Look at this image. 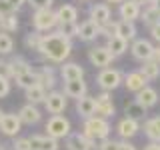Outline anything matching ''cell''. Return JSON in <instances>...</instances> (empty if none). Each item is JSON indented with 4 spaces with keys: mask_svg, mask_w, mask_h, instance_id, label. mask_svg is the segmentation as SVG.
I'll use <instances>...</instances> for the list:
<instances>
[{
    "mask_svg": "<svg viewBox=\"0 0 160 150\" xmlns=\"http://www.w3.org/2000/svg\"><path fill=\"white\" fill-rule=\"evenodd\" d=\"M118 150H136V146L130 144L128 140H122V142H118Z\"/></svg>",
    "mask_w": 160,
    "mask_h": 150,
    "instance_id": "46",
    "label": "cell"
},
{
    "mask_svg": "<svg viewBox=\"0 0 160 150\" xmlns=\"http://www.w3.org/2000/svg\"><path fill=\"white\" fill-rule=\"evenodd\" d=\"M82 134L86 138H90L92 142L96 140H106L108 134H110V124L108 120L104 118H98V116H92V118H86L84 120V126H82Z\"/></svg>",
    "mask_w": 160,
    "mask_h": 150,
    "instance_id": "2",
    "label": "cell"
},
{
    "mask_svg": "<svg viewBox=\"0 0 160 150\" xmlns=\"http://www.w3.org/2000/svg\"><path fill=\"white\" fill-rule=\"evenodd\" d=\"M46 136L60 140V138H68L70 136V120L56 114V116H50L46 122Z\"/></svg>",
    "mask_w": 160,
    "mask_h": 150,
    "instance_id": "5",
    "label": "cell"
},
{
    "mask_svg": "<svg viewBox=\"0 0 160 150\" xmlns=\"http://www.w3.org/2000/svg\"><path fill=\"white\" fill-rule=\"evenodd\" d=\"M38 52L48 62L62 64L70 56V52H72V40L66 38L64 34H60L58 30H52L48 34H42V42H40Z\"/></svg>",
    "mask_w": 160,
    "mask_h": 150,
    "instance_id": "1",
    "label": "cell"
},
{
    "mask_svg": "<svg viewBox=\"0 0 160 150\" xmlns=\"http://www.w3.org/2000/svg\"><path fill=\"white\" fill-rule=\"evenodd\" d=\"M0 76L10 78V64H8V60H2V58H0Z\"/></svg>",
    "mask_w": 160,
    "mask_h": 150,
    "instance_id": "44",
    "label": "cell"
},
{
    "mask_svg": "<svg viewBox=\"0 0 160 150\" xmlns=\"http://www.w3.org/2000/svg\"><path fill=\"white\" fill-rule=\"evenodd\" d=\"M146 80H156L160 76V64H156L154 60H148V62H142V66L138 70Z\"/></svg>",
    "mask_w": 160,
    "mask_h": 150,
    "instance_id": "32",
    "label": "cell"
},
{
    "mask_svg": "<svg viewBox=\"0 0 160 150\" xmlns=\"http://www.w3.org/2000/svg\"><path fill=\"white\" fill-rule=\"evenodd\" d=\"M80 2H90V0H80Z\"/></svg>",
    "mask_w": 160,
    "mask_h": 150,
    "instance_id": "55",
    "label": "cell"
},
{
    "mask_svg": "<svg viewBox=\"0 0 160 150\" xmlns=\"http://www.w3.org/2000/svg\"><path fill=\"white\" fill-rule=\"evenodd\" d=\"M130 52H132V56L140 60V62H148V60H152V52H154V46L150 44V40L146 38H138L132 42V48H130Z\"/></svg>",
    "mask_w": 160,
    "mask_h": 150,
    "instance_id": "9",
    "label": "cell"
},
{
    "mask_svg": "<svg viewBox=\"0 0 160 150\" xmlns=\"http://www.w3.org/2000/svg\"><path fill=\"white\" fill-rule=\"evenodd\" d=\"M140 12H142V8L136 2H132V0H124L118 8V14L124 22H134L136 18H140Z\"/></svg>",
    "mask_w": 160,
    "mask_h": 150,
    "instance_id": "13",
    "label": "cell"
},
{
    "mask_svg": "<svg viewBox=\"0 0 160 150\" xmlns=\"http://www.w3.org/2000/svg\"><path fill=\"white\" fill-rule=\"evenodd\" d=\"M14 50V40L10 34L0 32V54H10Z\"/></svg>",
    "mask_w": 160,
    "mask_h": 150,
    "instance_id": "35",
    "label": "cell"
},
{
    "mask_svg": "<svg viewBox=\"0 0 160 150\" xmlns=\"http://www.w3.org/2000/svg\"><path fill=\"white\" fill-rule=\"evenodd\" d=\"M8 64H10V78H16V76H22V74H26L30 72V66L32 64L28 62L26 58H22V56H14V58H10L8 60Z\"/></svg>",
    "mask_w": 160,
    "mask_h": 150,
    "instance_id": "22",
    "label": "cell"
},
{
    "mask_svg": "<svg viewBox=\"0 0 160 150\" xmlns=\"http://www.w3.org/2000/svg\"><path fill=\"white\" fill-rule=\"evenodd\" d=\"M140 20H142L144 24H148V26H154V24L160 22V10L150 4V6H146L140 12Z\"/></svg>",
    "mask_w": 160,
    "mask_h": 150,
    "instance_id": "31",
    "label": "cell"
},
{
    "mask_svg": "<svg viewBox=\"0 0 160 150\" xmlns=\"http://www.w3.org/2000/svg\"><path fill=\"white\" fill-rule=\"evenodd\" d=\"M96 82H98V86L102 88V92H112V90H116L120 84L124 82V74L116 68H104V70L98 72Z\"/></svg>",
    "mask_w": 160,
    "mask_h": 150,
    "instance_id": "3",
    "label": "cell"
},
{
    "mask_svg": "<svg viewBox=\"0 0 160 150\" xmlns=\"http://www.w3.org/2000/svg\"><path fill=\"white\" fill-rule=\"evenodd\" d=\"M98 150H118V142H116V140L106 138V140H102V142H100Z\"/></svg>",
    "mask_w": 160,
    "mask_h": 150,
    "instance_id": "43",
    "label": "cell"
},
{
    "mask_svg": "<svg viewBox=\"0 0 160 150\" xmlns=\"http://www.w3.org/2000/svg\"><path fill=\"white\" fill-rule=\"evenodd\" d=\"M152 60L156 64H160V46H154V52H152Z\"/></svg>",
    "mask_w": 160,
    "mask_h": 150,
    "instance_id": "48",
    "label": "cell"
},
{
    "mask_svg": "<svg viewBox=\"0 0 160 150\" xmlns=\"http://www.w3.org/2000/svg\"><path fill=\"white\" fill-rule=\"evenodd\" d=\"M18 118L22 124H28V126H32V124H38L40 118H42V114H40V110L34 106V104H24L22 108H20L18 112Z\"/></svg>",
    "mask_w": 160,
    "mask_h": 150,
    "instance_id": "17",
    "label": "cell"
},
{
    "mask_svg": "<svg viewBox=\"0 0 160 150\" xmlns=\"http://www.w3.org/2000/svg\"><path fill=\"white\" fill-rule=\"evenodd\" d=\"M0 150H6V148H0Z\"/></svg>",
    "mask_w": 160,
    "mask_h": 150,
    "instance_id": "56",
    "label": "cell"
},
{
    "mask_svg": "<svg viewBox=\"0 0 160 150\" xmlns=\"http://www.w3.org/2000/svg\"><path fill=\"white\" fill-rule=\"evenodd\" d=\"M14 80H16V84L20 88H24V90H28V88H32L34 84H38V78H36V72H34V70L22 74V76H16Z\"/></svg>",
    "mask_w": 160,
    "mask_h": 150,
    "instance_id": "33",
    "label": "cell"
},
{
    "mask_svg": "<svg viewBox=\"0 0 160 150\" xmlns=\"http://www.w3.org/2000/svg\"><path fill=\"white\" fill-rule=\"evenodd\" d=\"M20 130H22V122H20L18 114H4L2 120H0V132L16 138V134Z\"/></svg>",
    "mask_w": 160,
    "mask_h": 150,
    "instance_id": "12",
    "label": "cell"
},
{
    "mask_svg": "<svg viewBox=\"0 0 160 150\" xmlns=\"http://www.w3.org/2000/svg\"><path fill=\"white\" fill-rule=\"evenodd\" d=\"M152 6H156L160 10V0H152Z\"/></svg>",
    "mask_w": 160,
    "mask_h": 150,
    "instance_id": "52",
    "label": "cell"
},
{
    "mask_svg": "<svg viewBox=\"0 0 160 150\" xmlns=\"http://www.w3.org/2000/svg\"><path fill=\"white\" fill-rule=\"evenodd\" d=\"M144 134L148 136L150 142L160 144V116H154L144 122Z\"/></svg>",
    "mask_w": 160,
    "mask_h": 150,
    "instance_id": "26",
    "label": "cell"
},
{
    "mask_svg": "<svg viewBox=\"0 0 160 150\" xmlns=\"http://www.w3.org/2000/svg\"><path fill=\"white\" fill-rule=\"evenodd\" d=\"M76 112H78V116H82L84 120L92 118L94 112H96V98L86 94V96H82L80 100H76Z\"/></svg>",
    "mask_w": 160,
    "mask_h": 150,
    "instance_id": "14",
    "label": "cell"
},
{
    "mask_svg": "<svg viewBox=\"0 0 160 150\" xmlns=\"http://www.w3.org/2000/svg\"><path fill=\"white\" fill-rule=\"evenodd\" d=\"M136 102L140 104V106H144V108H152V106H156V102H158V92L154 88H150V86H146L144 90H140V92L136 94Z\"/></svg>",
    "mask_w": 160,
    "mask_h": 150,
    "instance_id": "23",
    "label": "cell"
},
{
    "mask_svg": "<svg viewBox=\"0 0 160 150\" xmlns=\"http://www.w3.org/2000/svg\"><path fill=\"white\" fill-rule=\"evenodd\" d=\"M96 36H100V26H96L92 20H84L78 26V38L80 40L92 42V40H96Z\"/></svg>",
    "mask_w": 160,
    "mask_h": 150,
    "instance_id": "20",
    "label": "cell"
},
{
    "mask_svg": "<svg viewBox=\"0 0 160 150\" xmlns=\"http://www.w3.org/2000/svg\"><path fill=\"white\" fill-rule=\"evenodd\" d=\"M14 12H16V10L10 6L6 0H0V16H2V18H6V16H10V14H14Z\"/></svg>",
    "mask_w": 160,
    "mask_h": 150,
    "instance_id": "41",
    "label": "cell"
},
{
    "mask_svg": "<svg viewBox=\"0 0 160 150\" xmlns=\"http://www.w3.org/2000/svg\"><path fill=\"white\" fill-rule=\"evenodd\" d=\"M124 114H126V118L130 120H142L144 116H146V108L140 106V104L136 102V100H132V102H128L126 106H124Z\"/></svg>",
    "mask_w": 160,
    "mask_h": 150,
    "instance_id": "30",
    "label": "cell"
},
{
    "mask_svg": "<svg viewBox=\"0 0 160 150\" xmlns=\"http://www.w3.org/2000/svg\"><path fill=\"white\" fill-rule=\"evenodd\" d=\"M2 116H4V112H2V110H0V120H2Z\"/></svg>",
    "mask_w": 160,
    "mask_h": 150,
    "instance_id": "54",
    "label": "cell"
},
{
    "mask_svg": "<svg viewBox=\"0 0 160 150\" xmlns=\"http://www.w3.org/2000/svg\"><path fill=\"white\" fill-rule=\"evenodd\" d=\"M66 104H68V100H66V96H64V92H58V90L48 92L46 100H44V106H46V110L52 114V116L64 112V110H66Z\"/></svg>",
    "mask_w": 160,
    "mask_h": 150,
    "instance_id": "7",
    "label": "cell"
},
{
    "mask_svg": "<svg viewBox=\"0 0 160 150\" xmlns=\"http://www.w3.org/2000/svg\"><path fill=\"white\" fill-rule=\"evenodd\" d=\"M40 42H42V34L36 32V30H34V32H28L26 38H24V44H26V48H30V50H38Z\"/></svg>",
    "mask_w": 160,
    "mask_h": 150,
    "instance_id": "34",
    "label": "cell"
},
{
    "mask_svg": "<svg viewBox=\"0 0 160 150\" xmlns=\"http://www.w3.org/2000/svg\"><path fill=\"white\" fill-rule=\"evenodd\" d=\"M10 94V78H2L0 76V98Z\"/></svg>",
    "mask_w": 160,
    "mask_h": 150,
    "instance_id": "42",
    "label": "cell"
},
{
    "mask_svg": "<svg viewBox=\"0 0 160 150\" xmlns=\"http://www.w3.org/2000/svg\"><path fill=\"white\" fill-rule=\"evenodd\" d=\"M94 148H96V142L86 138L82 132H70V136L66 138V150H94Z\"/></svg>",
    "mask_w": 160,
    "mask_h": 150,
    "instance_id": "11",
    "label": "cell"
},
{
    "mask_svg": "<svg viewBox=\"0 0 160 150\" xmlns=\"http://www.w3.org/2000/svg\"><path fill=\"white\" fill-rule=\"evenodd\" d=\"M96 98V112H94V116L98 118H110L114 116V102H112V96H110V92H102L98 94Z\"/></svg>",
    "mask_w": 160,
    "mask_h": 150,
    "instance_id": "10",
    "label": "cell"
},
{
    "mask_svg": "<svg viewBox=\"0 0 160 150\" xmlns=\"http://www.w3.org/2000/svg\"><path fill=\"white\" fill-rule=\"evenodd\" d=\"M12 150H30V140L28 138H14L12 142Z\"/></svg>",
    "mask_w": 160,
    "mask_h": 150,
    "instance_id": "40",
    "label": "cell"
},
{
    "mask_svg": "<svg viewBox=\"0 0 160 150\" xmlns=\"http://www.w3.org/2000/svg\"><path fill=\"white\" fill-rule=\"evenodd\" d=\"M86 82L84 80H68L64 82V96L66 98H76L80 100L82 96H86Z\"/></svg>",
    "mask_w": 160,
    "mask_h": 150,
    "instance_id": "15",
    "label": "cell"
},
{
    "mask_svg": "<svg viewBox=\"0 0 160 150\" xmlns=\"http://www.w3.org/2000/svg\"><path fill=\"white\" fill-rule=\"evenodd\" d=\"M2 20H4V18H2V16H0V32H2Z\"/></svg>",
    "mask_w": 160,
    "mask_h": 150,
    "instance_id": "53",
    "label": "cell"
},
{
    "mask_svg": "<svg viewBox=\"0 0 160 150\" xmlns=\"http://www.w3.org/2000/svg\"><path fill=\"white\" fill-rule=\"evenodd\" d=\"M76 18H78V10H76V6H72V4H62V6L56 10V20H58V24L76 22Z\"/></svg>",
    "mask_w": 160,
    "mask_h": 150,
    "instance_id": "24",
    "label": "cell"
},
{
    "mask_svg": "<svg viewBox=\"0 0 160 150\" xmlns=\"http://www.w3.org/2000/svg\"><path fill=\"white\" fill-rule=\"evenodd\" d=\"M48 96V90L44 88V86H40V84H34L32 88H28L26 90V100H28V104H40V102H44Z\"/></svg>",
    "mask_w": 160,
    "mask_h": 150,
    "instance_id": "27",
    "label": "cell"
},
{
    "mask_svg": "<svg viewBox=\"0 0 160 150\" xmlns=\"http://www.w3.org/2000/svg\"><path fill=\"white\" fill-rule=\"evenodd\" d=\"M116 36H120L122 40H130L136 38V26H134V22H124V20H118L116 24Z\"/></svg>",
    "mask_w": 160,
    "mask_h": 150,
    "instance_id": "28",
    "label": "cell"
},
{
    "mask_svg": "<svg viewBox=\"0 0 160 150\" xmlns=\"http://www.w3.org/2000/svg\"><path fill=\"white\" fill-rule=\"evenodd\" d=\"M6 2H8V4H10V6H12L14 10H18L20 6H22V4H26L28 0H6Z\"/></svg>",
    "mask_w": 160,
    "mask_h": 150,
    "instance_id": "47",
    "label": "cell"
},
{
    "mask_svg": "<svg viewBox=\"0 0 160 150\" xmlns=\"http://www.w3.org/2000/svg\"><path fill=\"white\" fill-rule=\"evenodd\" d=\"M52 2L54 0H28V4L34 8V12L36 10H50L52 8Z\"/></svg>",
    "mask_w": 160,
    "mask_h": 150,
    "instance_id": "38",
    "label": "cell"
},
{
    "mask_svg": "<svg viewBox=\"0 0 160 150\" xmlns=\"http://www.w3.org/2000/svg\"><path fill=\"white\" fill-rule=\"evenodd\" d=\"M144 150H160V144H156V142H150Z\"/></svg>",
    "mask_w": 160,
    "mask_h": 150,
    "instance_id": "50",
    "label": "cell"
},
{
    "mask_svg": "<svg viewBox=\"0 0 160 150\" xmlns=\"http://www.w3.org/2000/svg\"><path fill=\"white\" fill-rule=\"evenodd\" d=\"M132 2H136L140 8H142V6L146 8V6H150V4H152V0H132Z\"/></svg>",
    "mask_w": 160,
    "mask_h": 150,
    "instance_id": "49",
    "label": "cell"
},
{
    "mask_svg": "<svg viewBox=\"0 0 160 150\" xmlns=\"http://www.w3.org/2000/svg\"><path fill=\"white\" fill-rule=\"evenodd\" d=\"M106 48H108L110 52L114 54V58H116V56H122V54L128 50V42H126V40H122L120 36H116V34H114L112 38H108V42H106Z\"/></svg>",
    "mask_w": 160,
    "mask_h": 150,
    "instance_id": "29",
    "label": "cell"
},
{
    "mask_svg": "<svg viewBox=\"0 0 160 150\" xmlns=\"http://www.w3.org/2000/svg\"><path fill=\"white\" fill-rule=\"evenodd\" d=\"M116 24H118V22L110 20L108 24H104V26L100 28V34H102V36H106V38H112L114 34H116Z\"/></svg>",
    "mask_w": 160,
    "mask_h": 150,
    "instance_id": "39",
    "label": "cell"
},
{
    "mask_svg": "<svg viewBox=\"0 0 160 150\" xmlns=\"http://www.w3.org/2000/svg\"><path fill=\"white\" fill-rule=\"evenodd\" d=\"M28 140H30V150H58V140H54L50 136L34 134Z\"/></svg>",
    "mask_w": 160,
    "mask_h": 150,
    "instance_id": "18",
    "label": "cell"
},
{
    "mask_svg": "<svg viewBox=\"0 0 160 150\" xmlns=\"http://www.w3.org/2000/svg\"><path fill=\"white\" fill-rule=\"evenodd\" d=\"M150 34H152V38L160 44V22L154 24V26H150Z\"/></svg>",
    "mask_w": 160,
    "mask_h": 150,
    "instance_id": "45",
    "label": "cell"
},
{
    "mask_svg": "<svg viewBox=\"0 0 160 150\" xmlns=\"http://www.w3.org/2000/svg\"><path fill=\"white\" fill-rule=\"evenodd\" d=\"M58 32L64 34L66 38L72 40L74 36H78V24L76 22H70V24H58Z\"/></svg>",
    "mask_w": 160,
    "mask_h": 150,
    "instance_id": "37",
    "label": "cell"
},
{
    "mask_svg": "<svg viewBox=\"0 0 160 150\" xmlns=\"http://www.w3.org/2000/svg\"><path fill=\"white\" fill-rule=\"evenodd\" d=\"M122 2H124V0H106V4H108V6H110V4H118V6H120Z\"/></svg>",
    "mask_w": 160,
    "mask_h": 150,
    "instance_id": "51",
    "label": "cell"
},
{
    "mask_svg": "<svg viewBox=\"0 0 160 150\" xmlns=\"http://www.w3.org/2000/svg\"><path fill=\"white\" fill-rule=\"evenodd\" d=\"M146 82H148V80L144 78L142 74L138 72V70H134V72H128L126 76H124V86H126L130 92H136V94L140 92V90H144V88L148 86Z\"/></svg>",
    "mask_w": 160,
    "mask_h": 150,
    "instance_id": "16",
    "label": "cell"
},
{
    "mask_svg": "<svg viewBox=\"0 0 160 150\" xmlns=\"http://www.w3.org/2000/svg\"><path fill=\"white\" fill-rule=\"evenodd\" d=\"M32 26L36 32H52L54 28L58 26V20H56V12L52 8L50 10H36L32 14Z\"/></svg>",
    "mask_w": 160,
    "mask_h": 150,
    "instance_id": "4",
    "label": "cell"
},
{
    "mask_svg": "<svg viewBox=\"0 0 160 150\" xmlns=\"http://www.w3.org/2000/svg\"><path fill=\"white\" fill-rule=\"evenodd\" d=\"M34 72H36V78H38V84H40V86H44L46 90L54 88V84H56V76H54L52 66H42V68L34 70Z\"/></svg>",
    "mask_w": 160,
    "mask_h": 150,
    "instance_id": "25",
    "label": "cell"
},
{
    "mask_svg": "<svg viewBox=\"0 0 160 150\" xmlns=\"http://www.w3.org/2000/svg\"><path fill=\"white\" fill-rule=\"evenodd\" d=\"M110 16H112V12H110V6L106 2H96V4L90 6V18L88 20H92L96 26L102 28L104 24H108L110 20H112Z\"/></svg>",
    "mask_w": 160,
    "mask_h": 150,
    "instance_id": "8",
    "label": "cell"
},
{
    "mask_svg": "<svg viewBox=\"0 0 160 150\" xmlns=\"http://www.w3.org/2000/svg\"><path fill=\"white\" fill-rule=\"evenodd\" d=\"M60 76H62L64 82H68V80H82L84 78V68L76 62H66L60 68Z\"/></svg>",
    "mask_w": 160,
    "mask_h": 150,
    "instance_id": "19",
    "label": "cell"
},
{
    "mask_svg": "<svg viewBox=\"0 0 160 150\" xmlns=\"http://www.w3.org/2000/svg\"><path fill=\"white\" fill-rule=\"evenodd\" d=\"M140 130V124L136 122V120H130V118H122L118 122V126H116V132H118V136L120 138H124V140H128V138H132L134 134H136Z\"/></svg>",
    "mask_w": 160,
    "mask_h": 150,
    "instance_id": "21",
    "label": "cell"
},
{
    "mask_svg": "<svg viewBox=\"0 0 160 150\" xmlns=\"http://www.w3.org/2000/svg\"><path fill=\"white\" fill-rule=\"evenodd\" d=\"M18 18H16V12L14 14H10V16H6L2 20V32H6V34H10V32H14V30H18Z\"/></svg>",
    "mask_w": 160,
    "mask_h": 150,
    "instance_id": "36",
    "label": "cell"
},
{
    "mask_svg": "<svg viewBox=\"0 0 160 150\" xmlns=\"http://www.w3.org/2000/svg\"><path fill=\"white\" fill-rule=\"evenodd\" d=\"M88 60H90L92 66L104 70V68H108V64L114 60V54L110 52L106 46H94V48L88 50Z\"/></svg>",
    "mask_w": 160,
    "mask_h": 150,
    "instance_id": "6",
    "label": "cell"
}]
</instances>
